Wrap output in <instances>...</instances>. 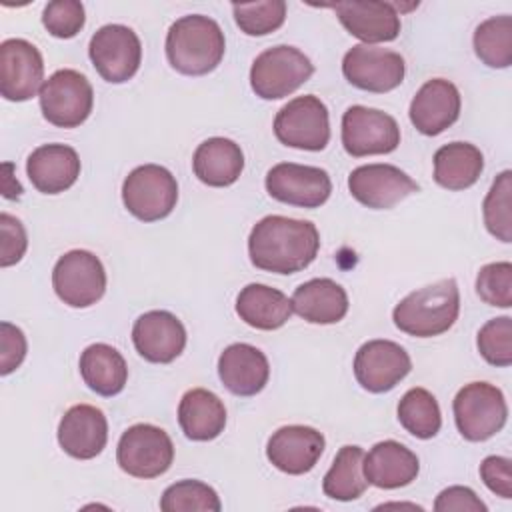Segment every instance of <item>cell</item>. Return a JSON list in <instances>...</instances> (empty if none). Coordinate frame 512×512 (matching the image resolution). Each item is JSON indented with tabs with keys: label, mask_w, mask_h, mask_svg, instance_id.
<instances>
[{
	"label": "cell",
	"mask_w": 512,
	"mask_h": 512,
	"mask_svg": "<svg viewBox=\"0 0 512 512\" xmlns=\"http://www.w3.org/2000/svg\"><path fill=\"white\" fill-rule=\"evenodd\" d=\"M320 250L318 228L310 220L264 216L248 236L250 262L264 272L294 274L308 268Z\"/></svg>",
	"instance_id": "cell-1"
},
{
	"label": "cell",
	"mask_w": 512,
	"mask_h": 512,
	"mask_svg": "<svg viewBox=\"0 0 512 512\" xmlns=\"http://www.w3.org/2000/svg\"><path fill=\"white\" fill-rule=\"evenodd\" d=\"M226 40L220 24L210 16L188 14L178 18L166 34V58L186 76H204L224 58Z\"/></svg>",
	"instance_id": "cell-2"
},
{
	"label": "cell",
	"mask_w": 512,
	"mask_h": 512,
	"mask_svg": "<svg viewBox=\"0 0 512 512\" xmlns=\"http://www.w3.org/2000/svg\"><path fill=\"white\" fill-rule=\"evenodd\" d=\"M460 314V290L454 278H442L404 296L392 310L396 328L408 336L432 338L448 332Z\"/></svg>",
	"instance_id": "cell-3"
},
{
	"label": "cell",
	"mask_w": 512,
	"mask_h": 512,
	"mask_svg": "<svg viewBox=\"0 0 512 512\" xmlns=\"http://www.w3.org/2000/svg\"><path fill=\"white\" fill-rule=\"evenodd\" d=\"M454 422L462 438L484 442L498 434L508 418L502 390L490 382H470L458 390L452 402Z\"/></svg>",
	"instance_id": "cell-4"
},
{
	"label": "cell",
	"mask_w": 512,
	"mask_h": 512,
	"mask_svg": "<svg viewBox=\"0 0 512 512\" xmlns=\"http://www.w3.org/2000/svg\"><path fill=\"white\" fill-rule=\"evenodd\" d=\"M314 74L310 58L294 46H272L260 52L250 68V86L262 100H280L296 92Z\"/></svg>",
	"instance_id": "cell-5"
},
{
	"label": "cell",
	"mask_w": 512,
	"mask_h": 512,
	"mask_svg": "<svg viewBox=\"0 0 512 512\" xmlns=\"http://www.w3.org/2000/svg\"><path fill=\"white\" fill-rule=\"evenodd\" d=\"M122 202L126 210L142 222L162 220L176 208L178 182L168 168L142 164L124 178Z\"/></svg>",
	"instance_id": "cell-6"
},
{
	"label": "cell",
	"mask_w": 512,
	"mask_h": 512,
	"mask_svg": "<svg viewBox=\"0 0 512 512\" xmlns=\"http://www.w3.org/2000/svg\"><path fill=\"white\" fill-rule=\"evenodd\" d=\"M42 116L58 128H76L84 124L94 106V90L84 74L72 68L56 70L44 80L40 92Z\"/></svg>",
	"instance_id": "cell-7"
},
{
	"label": "cell",
	"mask_w": 512,
	"mask_h": 512,
	"mask_svg": "<svg viewBox=\"0 0 512 512\" xmlns=\"http://www.w3.org/2000/svg\"><path fill=\"white\" fill-rule=\"evenodd\" d=\"M278 142L298 150L318 152L330 142V116L326 104L314 96H298L284 104L274 118Z\"/></svg>",
	"instance_id": "cell-8"
},
{
	"label": "cell",
	"mask_w": 512,
	"mask_h": 512,
	"mask_svg": "<svg viewBox=\"0 0 512 512\" xmlns=\"http://www.w3.org/2000/svg\"><path fill=\"white\" fill-rule=\"evenodd\" d=\"M116 462L134 478H156L172 466L174 444L162 428L154 424H134L118 440Z\"/></svg>",
	"instance_id": "cell-9"
},
{
	"label": "cell",
	"mask_w": 512,
	"mask_h": 512,
	"mask_svg": "<svg viewBox=\"0 0 512 512\" xmlns=\"http://www.w3.org/2000/svg\"><path fill=\"white\" fill-rule=\"evenodd\" d=\"M52 286L64 304L88 308L106 292L104 264L88 250H70L54 264Z\"/></svg>",
	"instance_id": "cell-10"
},
{
	"label": "cell",
	"mask_w": 512,
	"mask_h": 512,
	"mask_svg": "<svg viewBox=\"0 0 512 512\" xmlns=\"http://www.w3.org/2000/svg\"><path fill=\"white\" fill-rule=\"evenodd\" d=\"M88 56L106 82L122 84L138 72L142 44L132 28L124 24H106L90 38Z\"/></svg>",
	"instance_id": "cell-11"
},
{
	"label": "cell",
	"mask_w": 512,
	"mask_h": 512,
	"mask_svg": "<svg viewBox=\"0 0 512 512\" xmlns=\"http://www.w3.org/2000/svg\"><path fill=\"white\" fill-rule=\"evenodd\" d=\"M398 144L400 128L390 114L360 104L342 114V146L350 156L390 154Z\"/></svg>",
	"instance_id": "cell-12"
},
{
	"label": "cell",
	"mask_w": 512,
	"mask_h": 512,
	"mask_svg": "<svg viewBox=\"0 0 512 512\" xmlns=\"http://www.w3.org/2000/svg\"><path fill=\"white\" fill-rule=\"evenodd\" d=\"M342 74L360 90L384 94L402 84L406 64L404 58L394 50L356 44L342 58Z\"/></svg>",
	"instance_id": "cell-13"
},
{
	"label": "cell",
	"mask_w": 512,
	"mask_h": 512,
	"mask_svg": "<svg viewBox=\"0 0 512 512\" xmlns=\"http://www.w3.org/2000/svg\"><path fill=\"white\" fill-rule=\"evenodd\" d=\"M264 184L266 192L274 200L300 208H318L332 192V180L326 170L294 162H280L272 166Z\"/></svg>",
	"instance_id": "cell-14"
},
{
	"label": "cell",
	"mask_w": 512,
	"mask_h": 512,
	"mask_svg": "<svg viewBox=\"0 0 512 512\" xmlns=\"http://www.w3.org/2000/svg\"><path fill=\"white\" fill-rule=\"evenodd\" d=\"M44 84V60L40 50L24 38H8L0 44V94L10 102L36 96Z\"/></svg>",
	"instance_id": "cell-15"
},
{
	"label": "cell",
	"mask_w": 512,
	"mask_h": 512,
	"mask_svg": "<svg viewBox=\"0 0 512 512\" xmlns=\"http://www.w3.org/2000/svg\"><path fill=\"white\" fill-rule=\"evenodd\" d=\"M348 190L354 200L372 210H390L420 186L398 166L364 164L350 172Z\"/></svg>",
	"instance_id": "cell-16"
},
{
	"label": "cell",
	"mask_w": 512,
	"mask_h": 512,
	"mask_svg": "<svg viewBox=\"0 0 512 512\" xmlns=\"http://www.w3.org/2000/svg\"><path fill=\"white\" fill-rule=\"evenodd\" d=\"M410 370L412 360L408 352L392 340H368L354 356V376L372 394L392 390Z\"/></svg>",
	"instance_id": "cell-17"
},
{
	"label": "cell",
	"mask_w": 512,
	"mask_h": 512,
	"mask_svg": "<svg viewBox=\"0 0 512 512\" xmlns=\"http://www.w3.org/2000/svg\"><path fill=\"white\" fill-rule=\"evenodd\" d=\"M136 352L152 364H170L186 346L184 324L168 310H150L132 326Z\"/></svg>",
	"instance_id": "cell-18"
},
{
	"label": "cell",
	"mask_w": 512,
	"mask_h": 512,
	"mask_svg": "<svg viewBox=\"0 0 512 512\" xmlns=\"http://www.w3.org/2000/svg\"><path fill=\"white\" fill-rule=\"evenodd\" d=\"M324 446L326 440L316 428L290 424L278 428L268 438L266 456L270 464L280 472L300 476L310 472L318 464Z\"/></svg>",
	"instance_id": "cell-19"
},
{
	"label": "cell",
	"mask_w": 512,
	"mask_h": 512,
	"mask_svg": "<svg viewBox=\"0 0 512 512\" xmlns=\"http://www.w3.org/2000/svg\"><path fill=\"white\" fill-rule=\"evenodd\" d=\"M462 108L458 88L444 78H432L414 94L408 116L412 126L424 136H438L450 128Z\"/></svg>",
	"instance_id": "cell-20"
},
{
	"label": "cell",
	"mask_w": 512,
	"mask_h": 512,
	"mask_svg": "<svg viewBox=\"0 0 512 512\" xmlns=\"http://www.w3.org/2000/svg\"><path fill=\"white\" fill-rule=\"evenodd\" d=\"M108 442V420L92 404H76L66 410L58 424L60 448L78 460L96 458Z\"/></svg>",
	"instance_id": "cell-21"
},
{
	"label": "cell",
	"mask_w": 512,
	"mask_h": 512,
	"mask_svg": "<svg viewBox=\"0 0 512 512\" xmlns=\"http://www.w3.org/2000/svg\"><path fill=\"white\" fill-rule=\"evenodd\" d=\"M340 24L364 44L396 40L400 34V14L392 2L352 0L332 6Z\"/></svg>",
	"instance_id": "cell-22"
},
{
	"label": "cell",
	"mask_w": 512,
	"mask_h": 512,
	"mask_svg": "<svg viewBox=\"0 0 512 512\" xmlns=\"http://www.w3.org/2000/svg\"><path fill=\"white\" fill-rule=\"evenodd\" d=\"M218 376L228 392L236 396H254L268 384L270 364L260 348L236 342L226 346L220 354Z\"/></svg>",
	"instance_id": "cell-23"
},
{
	"label": "cell",
	"mask_w": 512,
	"mask_h": 512,
	"mask_svg": "<svg viewBox=\"0 0 512 512\" xmlns=\"http://www.w3.org/2000/svg\"><path fill=\"white\" fill-rule=\"evenodd\" d=\"M26 174L42 194H60L80 176V158L72 146L42 144L26 160Z\"/></svg>",
	"instance_id": "cell-24"
},
{
	"label": "cell",
	"mask_w": 512,
	"mask_h": 512,
	"mask_svg": "<svg viewBox=\"0 0 512 512\" xmlns=\"http://www.w3.org/2000/svg\"><path fill=\"white\" fill-rule=\"evenodd\" d=\"M362 470L368 484L384 490H394L408 486L416 480L420 462L418 456L404 444L396 440H384L374 444L370 452L364 454Z\"/></svg>",
	"instance_id": "cell-25"
},
{
	"label": "cell",
	"mask_w": 512,
	"mask_h": 512,
	"mask_svg": "<svg viewBox=\"0 0 512 512\" xmlns=\"http://www.w3.org/2000/svg\"><path fill=\"white\" fill-rule=\"evenodd\" d=\"M292 310L310 324H336L348 314V294L332 278H312L292 294Z\"/></svg>",
	"instance_id": "cell-26"
},
{
	"label": "cell",
	"mask_w": 512,
	"mask_h": 512,
	"mask_svg": "<svg viewBox=\"0 0 512 512\" xmlns=\"http://www.w3.org/2000/svg\"><path fill=\"white\" fill-rule=\"evenodd\" d=\"M192 168L202 184L224 188L240 178L244 170V154L234 140L214 136L198 144L192 156Z\"/></svg>",
	"instance_id": "cell-27"
},
{
	"label": "cell",
	"mask_w": 512,
	"mask_h": 512,
	"mask_svg": "<svg viewBox=\"0 0 512 512\" xmlns=\"http://www.w3.org/2000/svg\"><path fill=\"white\" fill-rule=\"evenodd\" d=\"M178 424L184 436L190 440H214L224 432L226 426L224 402L206 388H192L180 398Z\"/></svg>",
	"instance_id": "cell-28"
},
{
	"label": "cell",
	"mask_w": 512,
	"mask_h": 512,
	"mask_svg": "<svg viewBox=\"0 0 512 512\" xmlns=\"http://www.w3.org/2000/svg\"><path fill=\"white\" fill-rule=\"evenodd\" d=\"M292 300L278 288L266 284H248L236 298V314L248 326L258 330H276L292 316Z\"/></svg>",
	"instance_id": "cell-29"
},
{
	"label": "cell",
	"mask_w": 512,
	"mask_h": 512,
	"mask_svg": "<svg viewBox=\"0 0 512 512\" xmlns=\"http://www.w3.org/2000/svg\"><path fill=\"white\" fill-rule=\"evenodd\" d=\"M80 376L84 384L100 396H116L128 380V364L124 356L110 344L96 342L80 354Z\"/></svg>",
	"instance_id": "cell-30"
},
{
	"label": "cell",
	"mask_w": 512,
	"mask_h": 512,
	"mask_svg": "<svg viewBox=\"0 0 512 512\" xmlns=\"http://www.w3.org/2000/svg\"><path fill=\"white\" fill-rule=\"evenodd\" d=\"M484 170L480 148L470 142H450L434 154V182L446 190H466L474 186Z\"/></svg>",
	"instance_id": "cell-31"
},
{
	"label": "cell",
	"mask_w": 512,
	"mask_h": 512,
	"mask_svg": "<svg viewBox=\"0 0 512 512\" xmlns=\"http://www.w3.org/2000/svg\"><path fill=\"white\" fill-rule=\"evenodd\" d=\"M362 464H364V450L360 446H354V444L342 446L322 480L324 496L340 502H350L360 498L368 488V480L364 476Z\"/></svg>",
	"instance_id": "cell-32"
},
{
	"label": "cell",
	"mask_w": 512,
	"mask_h": 512,
	"mask_svg": "<svg viewBox=\"0 0 512 512\" xmlns=\"http://www.w3.org/2000/svg\"><path fill=\"white\" fill-rule=\"evenodd\" d=\"M398 422L420 440L434 438L442 426L438 400L426 388H410L398 402Z\"/></svg>",
	"instance_id": "cell-33"
},
{
	"label": "cell",
	"mask_w": 512,
	"mask_h": 512,
	"mask_svg": "<svg viewBox=\"0 0 512 512\" xmlns=\"http://www.w3.org/2000/svg\"><path fill=\"white\" fill-rule=\"evenodd\" d=\"M474 52L490 68H508L512 64V18L508 14L492 16L474 30Z\"/></svg>",
	"instance_id": "cell-34"
},
{
	"label": "cell",
	"mask_w": 512,
	"mask_h": 512,
	"mask_svg": "<svg viewBox=\"0 0 512 512\" xmlns=\"http://www.w3.org/2000/svg\"><path fill=\"white\" fill-rule=\"evenodd\" d=\"M484 226L500 242H512V172L504 170L492 182L484 204Z\"/></svg>",
	"instance_id": "cell-35"
},
{
	"label": "cell",
	"mask_w": 512,
	"mask_h": 512,
	"mask_svg": "<svg viewBox=\"0 0 512 512\" xmlns=\"http://www.w3.org/2000/svg\"><path fill=\"white\" fill-rule=\"evenodd\" d=\"M220 508L222 504L216 490L200 480L174 482L160 498V510L164 512H220Z\"/></svg>",
	"instance_id": "cell-36"
},
{
	"label": "cell",
	"mask_w": 512,
	"mask_h": 512,
	"mask_svg": "<svg viewBox=\"0 0 512 512\" xmlns=\"http://www.w3.org/2000/svg\"><path fill=\"white\" fill-rule=\"evenodd\" d=\"M234 20L238 28L248 36H266L278 30L286 20L284 0H262L232 4Z\"/></svg>",
	"instance_id": "cell-37"
},
{
	"label": "cell",
	"mask_w": 512,
	"mask_h": 512,
	"mask_svg": "<svg viewBox=\"0 0 512 512\" xmlns=\"http://www.w3.org/2000/svg\"><path fill=\"white\" fill-rule=\"evenodd\" d=\"M478 352L480 356L498 368H506L512 364V318L498 316L488 320L478 330Z\"/></svg>",
	"instance_id": "cell-38"
},
{
	"label": "cell",
	"mask_w": 512,
	"mask_h": 512,
	"mask_svg": "<svg viewBox=\"0 0 512 512\" xmlns=\"http://www.w3.org/2000/svg\"><path fill=\"white\" fill-rule=\"evenodd\" d=\"M476 292L482 302L498 308L512 306V264L490 262L476 276Z\"/></svg>",
	"instance_id": "cell-39"
},
{
	"label": "cell",
	"mask_w": 512,
	"mask_h": 512,
	"mask_svg": "<svg viewBox=\"0 0 512 512\" xmlns=\"http://www.w3.org/2000/svg\"><path fill=\"white\" fill-rule=\"evenodd\" d=\"M84 22V4L78 0H54L42 12V24L54 38H74L84 28Z\"/></svg>",
	"instance_id": "cell-40"
},
{
	"label": "cell",
	"mask_w": 512,
	"mask_h": 512,
	"mask_svg": "<svg viewBox=\"0 0 512 512\" xmlns=\"http://www.w3.org/2000/svg\"><path fill=\"white\" fill-rule=\"evenodd\" d=\"M0 234H2L0 266L8 268L22 260V256L26 254V248H28V238H26V230H24L22 222L8 212L0 214Z\"/></svg>",
	"instance_id": "cell-41"
},
{
	"label": "cell",
	"mask_w": 512,
	"mask_h": 512,
	"mask_svg": "<svg viewBox=\"0 0 512 512\" xmlns=\"http://www.w3.org/2000/svg\"><path fill=\"white\" fill-rule=\"evenodd\" d=\"M26 336L24 332L10 324V322H2L0 324V374L8 376L10 372H14L24 356H26Z\"/></svg>",
	"instance_id": "cell-42"
},
{
	"label": "cell",
	"mask_w": 512,
	"mask_h": 512,
	"mask_svg": "<svg viewBox=\"0 0 512 512\" xmlns=\"http://www.w3.org/2000/svg\"><path fill=\"white\" fill-rule=\"evenodd\" d=\"M480 478L490 492L512 498V462L504 456H486L480 464Z\"/></svg>",
	"instance_id": "cell-43"
},
{
	"label": "cell",
	"mask_w": 512,
	"mask_h": 512,
	"mask_svg": "<svg viewBox=\"0 0 512 512\" xmlns=\"http://www.w3.org/2000/svg\"><path fill=\"white\" fill-rule=\"evenodd\" d=\"M436 512H486V504L468 486L444 488L434 500Z\"/></svg>",
	"instance_id": "cell-44"
}]
</instances>
